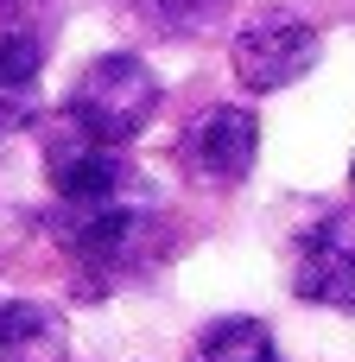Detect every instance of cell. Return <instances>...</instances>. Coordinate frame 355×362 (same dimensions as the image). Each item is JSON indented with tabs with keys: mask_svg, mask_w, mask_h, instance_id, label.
Returning a JSON list of instances; mask_svg holds the SVG:
<instances>
[{
	"mask_svg": "<svg viewBox=\"0 0 355 362\" xmlns=\"http://www.w3.org/2000/svg\"><path fill=\"white\" fill-rule=\"evenodd\" d=\"M57 115H70L76 127H89L114 146H133L159 115V76L133 51H108V57L83 64V76H76V89Z\"/></svg>",
	"mask_w": 355,
	"mask_h": 362,
	"instance_id": "obj_1",
	"label": "cell"
},
{
	"mask_svg": "<svg viewBox=\"0 0 355 362\" xmlns=\"http://www.w3.org/2000/svg\"><path fill=\"white\" fill-rule=\"evenodd\" d=\"M318 51H324V38H318V25H311L305 13H292V6H260L254 19H241V32H235V45H229V64H235L241 89L273 95V89H286V83H299V76L318 64Z\"/></svg>",
	"mask_w": 355,
	"mask_h": 362,
	"instance_id": "obj_2",
	"label": "cell"
},
{
	"mask_svg": "<svg viewBox=\"0 0 355 362\" xmlns=\"http://www.w3.org/2000/svg\"><path fill=\"white\" fill-rule=\"evenodd\" d=\"M44 172H51L57 204H108V197H133V185H140L127 146L76 127L70 115H57L44 134Z\"/></svg>",
	"mask_w": 355,
	"mask_h": 362,
	"instance_id": "obj_3",
	"label": "cell"
},
{
	"mask_svg": "<svg viewBox=\"0 0 355 362\" xmlns=\"http://www.w3.org/2000/svg\"><path fill=\"white\" fill-rule=\"evenodd\" d=\"M51 235L64 255H76L89 274H121L127 261L146 255V235H152V210L133 204V197H108V204H57L51 216Z\"/></svg>",
	"mask_w": 355,
	"mask_h": 362,
	"instance_id": "obj_4",
	"label": "cell"
},
{
	"mask_svg": "<svg viewBox=\"0 0 355 362\" xmlns=\"http://www.w3.org/2000/svg\"><path fill=\"white\" fill-rule=\"evenodd\" d=\"M292 293H299L305 305L355 312V216L349 210H330L324 223H311V229L299 235Z\"/></svg>",
	"mask_w": 355,
	"mask_h": 362,
	"instance_id": "obj_5",
	"label": "cell"
},
{
	"mask_svg": "<svg viewBox=\"0 0 355 362\" xmlns=\"http://www.w3.org/2000/svg\"><path fill=\"white\" fill-rule=\"evenodd\" d=\"M260 153V121L248 108H210L178 134V165L210 185H241Z\"/></svg>",
	"mask_w": 355,
	"mask_h": 362,
	"instance_id": "obj_6",
	"label": "cell"
},
{
	"mask_svg": "<svg viewBox=\"0 0 355 362\" xmlns=\"http://www.w3.org/2000/svg\"><path fill=\"white\" fill-rule=\"evenodd\" d=\"M38 70H44V32L6 25L0 32V134H19L38 121Z\"/></svg>",
	"mask_w": 355,
	"mask_h": 362,
	"instance_id": "obj_7",
	"label": "cell"
},
{
	"mask_svg": "<svg viewBox=\"0 0 355 362\" xmlns=\"http://www.w3.org/2000/svg\"><path fill=\"white\" fill-rule=\"evenodd\" d=\"M0 362H70L64 318L32 299H0Z\"/></svg>",
	"mask_w": 355,
	"mask_h": 362,
	"instance_id": "obj_8",
	"label": "cell"
},
{
	"mask_svg": "<svg viewBox=\"0 0 355 362\" xmlns=\"http://www.w3.org/2000/svg\"><path fill=\"white\" fill-rule=\"evenodd\" d=\"M191 362H279V350H273V331L260 318H216L197 337Z\"/></svg>",
	"mask_w": 355,
	"mask_h": 362,
	"instance_id": "obj_9",
	"label": "cell"
},
{
	"mask_svg": "<svg viewBox=\"0 0 355 362\" xmlns=\"http://www.w3.org/2000/svg\"><path fill=\"white\" fill-rule=\"evenodd\" d=\"M349 185H355V165H349Z\"/></svg>",
	"mask_w": 355,
	"mask_h": 362,
	"instance_id": "obj_10",
	"label": "cell"
}]
</instances>
